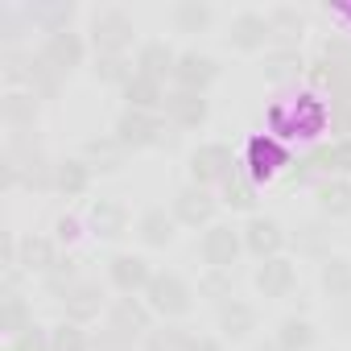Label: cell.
I'll use <instances>...</instances> for the list:
<instances>
[{
    "label": "cell",
    "mask_w": 351,
    "mask_h": 351,
    "mask_svg": "<svg viewBox=\"0 0 351 351\" xmlns=\"http://www.w3.org/2000/svg\"><path fill=\"white\" fill-rule=\"evenodd\" d=\"M219 79V62L203 50H182L178 54V66H173V87H186V91H203Z\"/></svg>",
    "instance_id": "cell-16"
},
{
    "label": "cell",
    "mask_w": 351,
    "mask_h": 351,
    "mask_svg": "<svg viewBox=\"0 0 351 351\" xmlns=\"http://www.w3.org/2000/svg\"><path fill=\"white\" fill-rule=\"evenodd\" d=\"M75 5L71 0H50V5H25V21L38 29V34H62V29H71V21H75Z\"/></svg>",
    "instance_id": "cell-25"
},
{
    "label": "cell",
    "mask_w": 351,
    "mask_h": 351,
    "mask_svg": "<svg viewBox=\"0 0 351 351\" xmlns=\"http://www.w3.org/2000/svg\"><path fill=\"white\" fill-rule=\"evenodd\" d=\"M132 343H136V339L120 335L116 326H104V330L95 335V351H132Z\"/></svg>",
    "instance_id": "cell-47"
},
{
    "label": "cell",
    "mask_w": 351,
    "mask_h": 351,
    "mask_svg": "<svg viewBox=\"0 0 351 351\" xmlns=\"http://www.w3.org/2000/svg\"><path fill=\"white\" fill-rule=\"evenodd\" d=\"M161 132H165V116H157V112H136V108H124V112L116 116V124H112V136H116L128 153H136V149H157Z\"/></svg>",
    "instance_id": "cell-5"
},
{
    "label": "cell",
    "mask_w": 351,
    "mask_h": 351,
    "mask_svg": "<svg viewBox=\"0 0 351 351\" xmlns=\"http://www.w3.org/2000/svg\"><path fill=\"white\" fill-rule=\"evenodd\" d=\"M0 302H5V310H0V326L9 330V339H13V335H21L25 326H34V314H29V306H25V298H21V293H5Z\"/></svg>",
    "instance_id": "cell-44"
},
{
    "label": "cell",
    "mask_w": 351,
    "mask_h": 351,
    "mask_svg": "<svg viewBox=\"0 0 351 351\" xmlns=\"http://www.w3.org/2000/svg\"><path fill=\"white\" fill-rule=\"evenodd\" d=\"M186 351H223V343H219V339H211V335H195Z\"/></svg>",
    "instance_id": "cell-49"
},
{
    "label": "cell",
    "mask_w": 351,
    "mask_h": 351,
    "mask_svg": "<svg viewBox=\"0 0 351 351\" xmlns=\"http://www.w3.org/2000/svg\"><path fill=\"white\" fill-rule=\"evenodd\" d=\"M38 54L66 79V75H75L83 62H87V38L83 34H75V29H62V34H50V38H42V46H38Z\"/></svg>",
    "instance_id": "cell-11"
},
{
    "label": "cell",
    "mask_w": 351,
    "mask_h": 351,
    "mask_svg": "<svg viewBox=\"0 0 351 351\" xmlns=\"http://www.w3.org/2000/svg\"><path fill=\"white\" fill-rule=\"evenodd\" d=\"M50 343H54V351H95V335L79 322H66V318L50 330Z\"/></svg>",
    "instance_id": "cell-42"
},
{
    "label": "cell",
    "mask_w": 351,
    "mask_h": 351,
    "mask_svg": "<svg viewBox=\"0 0 351 351\" xmlns=\"http://www.w3.org/2000/svg\"><path fill=\"white\" fill-rule=\"evenodd\" d=\"M173 236H178V219H173V211L165 207H145L136 215V240L145 248H165L173 244Z\"/></svg>",
    "instance_id": "cell-21"
},
{
    "label": "cell",
    "mask_w": 351,
    "mask_h": 351,
    "mask_svg": "<svg viewBox=\"0 0 351 351\" xmlns=\"http://www.w3.org/2000/svg\"><path fill=\"white\" fill-rule=\"evenodd\" d=\"M91 46H95V54H128V46H132V38H136V29H132V17L124 13V9H99L95 17H91Z\"/></svg>",
    "instance_id": "cell-6"
},
{
    "label": "cell",
    "mask_w": 351,
    "mask_h": 351,
    "mask_svg": "<svg viewBox=\"0 0 351 351\" xmlns=\"http://www.w3.org/2000/svg\"><path fill=\"white\" fill-rule=\"evenodd\" d=\"M195 293H199L203 302H211V306L219 310V306H228V302L236 298V281H232V273H223V269H207V273L199 277Z\"/></svg>",
    "instance_id": "cell-39"
},
{
    "label": "cell",
    "mask_w": 351,
    "mask_h": 351,
    "mask_svg": "<svg viewBox=\"0 0 351 351\" xmlns=\"http://www.w3.org/2000/svg\"><path fill=\"white\" fill-rule=\"evenodd\" d=\"M215 207H219V199L207 186H195V182H186L178 195H173V203H169L178 228H203V232L215 223Z\"/></svg>",
    "instance_id": "cell-8"
},
{
    "label": "cell",
    "mask_w": 351,
    "mask_h": 351,
    "mask_svg": "<svg viewBox=\"0 0 351 351\" xmlns=\"http://www.w3.org/2000/svg\"><path fill=\"white\" fill-rule=\"evenodd\" d=\"M108 326H116V330L128 335V339H149V330H153V310H149L145 298L120 293V298L108 306Z\"/></svg>",
    "instance_id": "cell-13"
},
{
    "label": "cell",
    "mask_w": 351,
    "mask_h": 351,
    "mask_svg": "<svg viewBox=\"0 0 351 351\" xmlns=\"http://www.w3.org/2000/svg\"><path fill=\"white\" fill-rule=\"evenodd\" d=\"M240 232H244V252H252L256 261H273V256H281L285 244H289L285 228H281L277 219H269V215H248V223H244Z\"/></svg>",
    "instance_id": "cell-12"
},
{
    "label": "cell",
    "mask_w": 351,
    "mask_h": 351,
    "mask_svg": "<svg viewBox=\"0 0 351 351\" xmlns=\"http://www.w3.org/2000/svg\"><path fill=\"white\" fill-rule=\"evenodd\" d=\"M169 17H173V29H178V34H203L215 13H211L207 0H178Z\"/></svg>",
    "instance_id": "cell-37"
},
{
    "label": "cell",
    "mask_w": 351,
    "mask_h": 351,
    "mask_svg": "<svg viewBox=\"0 0 351 351\" xmlns=\"http://www.w3.org/2000/svg\"><path fill=\"white\" fill-rule=\"evenodd\" d=\"M310 161H314L318 173H326V178H351V136L322 141L318 149H310Z\"/></svg>",
    "instance_id": "cell-23"
},
{
    "label": "cell",
    "mask_w": 351,
    "mask_h": 351,
    "mask_svg": "<svg viewBox=\"0 0 351 351\" xmlns=\"http://www.w3.org/2000/svg\"><path fill=\"white\" fill-rule=\"evenodd\" d=\"M318 281H322V289H326L330 302H339V306L351 302V261L347 256H326Z\"/></svg>",
    "instance_id": "cell-33"
},
{
    "label": "cell",
    "mask_w": 351,
    "mask_h": 351,
    "mask_svg": "<svg viewBox=\"0 0 351 351\" xmlns=\"http://www.w3.org/2000/svg\"><path fill=\"white\" fill-rule=\"evenodd\" d=\"M87 223H91V232H95L99 240H124L128 228H132V215H128V207H124L120 199L99 195V199H91V207H87Z\"/></svg>",
    "instance_id": "cell-15"
},
{
    "label": "cell",
    "mask_w": 351,
    "mask_h": 351,
    "mask_svg": "<svg viewBox=\"0 0 351 351\" xmlns=\"http://www.w3.org/2000/svg\"><path fill=\"white\" fill-rule=\"evenodd\" d=\"M38 116H42V99L25 87H13L0 99V120H5L9 132H25V128H38Z\"/></svg>",
    "instance_id": "cell-19"
},
{
    "label": "cell",
    "mask_w": 351,
    "mask_h": 351,
    "mask_svg": "<svg viewBox=\"0 0 351 351\" xmlns=\"http://www.w3.org/2000/svg\"><path fill=\"white\" fill-rule=\"evenodd\" d=\"M120 95H124V108H136V112H157L161 116V108H165V83H157V79H145V75H132L124 87H120Z\"/></svg>",
    "instance_id": "cell-26"
},
{
    "label": "cell",
    "mask_w": 351,
    "mask_h": 351,
    "mask_svg": "<svg viewBox=\"0 0 351 351\" xmlns=\"http://www.w3.org/2000/svg\"><path fill=\"white\" fill-rule=\"evenodd\" d=\"M322 128H330V104L318 99L314 91L306 95H289L281 104L269 108V132L277 141H289V136H318Z\"/></svg>",
    "instance_id": "cell-1"
},
{
    "label": "cell",
    "mask_w": 351,
    "mask_h": 351,
    "mask_svg": "<svg viewBox=\"0 0 351 351\" xmlns=\"http://www.w3.org/2000/svg\"><path fill=\"white\" fill-rule=\"evenodd\" d=\"M306 58L298 54V46H273L265 50V79L269 83H293L298 75H306Z\"/></svg>",
    "instance_id": "cell-30"
},
{
    "label": "cell",
    "mask_w": 351,
    "mask_h": 351,
    "mask_svg": "<svg viewBox=\"0 0 351 351\" xmlns=\"http://www.w3.org/2000/svg\"><path fill=\"white\" fill-rule=\"evenodd\" d=\"M289 149H285V141H277L273 132H256V136H248V145H244V173L261 186V182H273V178H285V169H289Z\"/></svg>",
    "instance_id": "cell-2"
},
{
    "label": "cell",
    "mask_w": 351,
    "mask_h": 351,
    "mask_svg": "<svg viewBox=\"0 0 351 351\" xmlns=\"http://www.w3.org/2000/svg\"><path fill=\"white\" fill-rule=\"evenodd\" d=\"M136 75H145V79H157V83H165V79H173V66H178V54H173V46L169 42H145L141 50H136Z\"/></svg>",
    "instance_id": "cell-22"
},
{
    "label": "cell",
    "mask_w": 351,
    "mask_h": 351,
    "mask_svg": "<svg viewBox=\"0 0 351 351\" xmlns=\"http://www.w3.org/2000/svg\"><path fill=\"white\" fill-rule=\"evenodd\" d=\"M228 46L240 50V54L273 50V25H269V13H256V9L236 13L232 25H228Z\"/></svg>",
    "instance_id": "cell-9"
},
{
    "label": "cell",
    "mask_w": 351,
    "mask_h": 351,
    "mask_svg": "<svg viewBox=\"0 0 351 351\" xmlns=\"http://www.w3.org/2000/svg\"><path fill=\"white\" fill-rule=\"evenodd\" d=\"M95 182V169L83 157H58L54 161V191L62 199H83Z\"/></svg>",
    "instance_id": "cell-20"
},
{
    "label": "cell",
    "mask_w": 351,
    "mask_h": 351,
    "mask_svg": "<svg viewBox=\"0 0 351 351\" xmlns=\"http://www.w3.org/2000/svg\"><path fill=\"white\" fill-rule=\"evenodd\" d=\"M314 199H318V211L326 219L351 215V178H318L314 182Z\"/></svg>",
    "instance_id": "cell-29"
},
{
    "label": "cell",
    "mask_w": 351,
    "mask_h": 351,
    "mask_svg": "<svg viewBox=\"0 0 351 351\" xmlns=\"http://www.w3.org/2000/svg\"><path fill=\"white\" fill-rule=\"evenodd\" d=\"M314 173H318V169H314V161H310V153H306V157H293V161H289V169H285L281 182H285V186H306V182H314Z\"/></svg>",
    "instance_id": "cell-46"
},
{
    "label": "cell",
    "mask_w": 351,
    "mask_h": 351,
    "mask_svg": "<svg viewBox=\"0 0 351 351\" xmlns=\"http://www.w3.org/2000/svg\"><path fill=\"white\" fill-rule=\"evenodd\" d=\"M256 289H261V298H273V302H281V298H289L293 289H298V265L289 261V256H273V261H261V269H256Z\"/></svg>",
    "instance_id": "cell-17"
},
{
    "label": "cell",
    "mask_w": 351,
    "mask_h": 351,
    "mask_svg": "<svg viewBox=\"0 0 351 351\" xmlns=\"http://www.w3.org/2000/svg\"><path fill=\"white\" fill-rule=\"evenodd\" d=\"M240 252H244V232L232 228V223H211L203 232V240H199V256H203L207 269L232 273V265L240 261Z\"/></svg>",
    "instance_id": "cell-7"
},
{
    "label": "cell",
    "mask_w": 351,
    "mask_h": 351,
    "mask_svg": "<svg viewBox=\"0 0 351 351\" xmlns=\"http://www.w3.org/2000/svg\"><path fill=\"white\" fill-rule=\"evenodd\" d=\"M165 124H173L178 132H191V128H203L207 116H211V99L203 91H186V87H173L165 95V108H161Z\"/></svg>",
    "instance_id": "cell-10"
},
{
    "label": "cell",
    "mask_w": 351,
    "mask_h": 351,
    "mask_svg": "<svg viewBox=\"0 0 351 351\" xmlns=\"http://www.w3.org/2000/svg\"><path fill=\"white\" fill-rule=\"evenodd\" d=\"M91 75H95L99 83L124 87V83L136 75V62H132L128 54H95V66H91Z\"/></svg>",
    "instance_id": "cell-40"
},
{
    "label": "cell",
    "mask_w": 351,
    "mask_h": 351,
    "mask_svg": "<svg viewBox=\"0 0 351 351\" xmlns=\"http://www.w3.org/2000/svg\"><path fill=\"white\" fill-rule=\"evenodd\" d=\"M79 281H83V277H79V261H75L71 252H62V256H58V265H54V269L42 277L46 293H54V298H66V293H71Z\"/></svg>",
    "instance_id": "cell-41"
},
{
    "label": "cell",
    "mask_w": 351,
    "mask_h": 351,
    "mask_svg": "<svg viewBox=\"0 0 351 351\" xmlns=\"http://www.w3.org/2000/svg\"><path fill=\"white\" fill-rule=\"evenodd\" d=\"M269 25H273V46H298L306 17L293 5H277V9H269Z\"/></svg>",
    "instance_id": "cell-35"
},
{
    "label": "cell",
    "mask_w": 351,
    "mask_h": 351,
    "mask_svg": "<svg viewBox=\"0 0 351 351\" xmlns=\"http://www.w3.org/2000/svg\"><path fill=\"white\" fill-rule=\"evenodd\" d=\"M256 199H261V186L244 173V165L232 173V178L223 182V203L232 207V211H248V215H256Z\"/></svg>",
    "instance_id": "cell-34"
},
{
    "label": "cell",
    "mask_w": 351,
    "mask_h": 351,
    "mask_svg": "<svg viewBox=\"0 0 351 351\" xmlns=\"http://www.w3.org/2000/svg\"><path fill=\"white\" fill-rule=\"evenodd\" d=\"M293 248H298V256H318V261H326V256H330V228H326L322 219L302 223V228L293 232Z\"/></svg>",
    "instance_id": "cell-36"
},
{
    "label": "cell",
    "mask_w": 351,
    "mask_h": 351,
    "mask_svg": "<svg viewBox=\"0 0 351 351\" xmlns=\"http://www.w3.org/2000/svg\"><path fill=\"white\" fill-rule=\"evenodd\" d=\"M261 326V310L244 298H232L228 306H219V330L228 339H248L252 330Z\"/></svg>",
    "instance_id": "cell-28"
},
{
    "label": "cell",
    "mask_w": 351,
    "mask_h": 351,
    "mask_svg": "<svg viewBox=\"0 0 351 351\" xmlns=\"http://www.w3.org/2000/svg\"><path fill=\"white\" fill-rule=\"evenodd\" d=\"M9 351H54V343H50V330L34 322V326H25L21 335H13Z\"/></svg>",
    "instance_id": "cell-45"
},
{
    "label": "cell",
    "mask_w": 351,
    "mask_h": 351,
    "mask_svg": "<svg viewBox=\"0 0 351 351\" xmlns=\"http://www.w3.org/2000/svg\"><path fill=\"white\" fill-rule=\"evenodd\" d=\"M191 330L178 326V322H165V326H153L149 339H145V351H186L191 347Z\"/></svg>",
    "instance_id": "cell-43"
},
{
    "label": "cell",
    "mask_w": 351,
    "mask_h": 351,
    "mask_svg": "<svg viewBox=\"0 0 351 351\" xmlns=\"http://www.w3.org/2000/svg\"><path fill=\"white\" fill-rule=\"evenodd\" d=\"M104 306H108L104 285H99V281H87V277H83V281L62 298V314H66V322H79V326L95 322V318L104 314Z\"/></svg>",
    "instance_id": "cell-18"
},
{
    "label": "cell",
    "mask_w": 351,
    "mask_h": 351,
    "mask_svg": "<svg viewBox=\"0 0 351 351\" xmlns=\"http://www.w3.org/2000/svg\"><path fill=\"white\" fill-rule=\"evenodd\" d=\"M25 91H34L38 99H54L62 91V75L34 50V62H29V75H25Z\"/></svg>",
    "instance_id": "cell-38"
},
{
    "label": "cell",
    "mask_w": 351,
    "mask_h": 351,
    "mask_svg": "<svg viewBox=\"0 0 351 351\" xmlns=\"http://www.w3.org/2000/svg\"><path fill=\"white\" fill-rule=\"evenodd\" d=\"M314 339H318V330H314V322L302 318V314H285V318L277 322V335H273V343L285 347V351H310Z\"/></svg>",
    "instance_id": "cell-32"
},
{
    "label": "cell",
    "mask_w": 351,
    "mask_h": 351,
    "mask_svg": "<svg viewBox=\"0 0 351 351\" xmlns=\"http://www.w3.org/2000/svg\"><path fill=\"white\" fill-rule=\"evenodd\" d=\"M58 240L54 236H21V273H38L46 277L58 265Z\"/></svg>",
    "instance_id": "cell-27"
},
{
    "label": "cell",
    "mask_w": 351,
    "mask_h": 351,
    "mask_svg": "<svg viewBox=\"0 0 351 351\" xmlns=\"http://www.w3.org/2000/svg\"><path fill=\"white\" fill-rule=\"evenodd\" d=\"M153 265L145 261V256H136V252H116L112 261H108V281L116 285V293H145L149 289V281H153Z\"/></svg>",
    "instance_id": "cell-14"
},
{
    "label": "cell",
    "mask_w": 351,
    "mask_h": 351,
    "mask_svg": "<svg viewBox=\"0 0 351 351\" xmlns=\"http://www.w3.org/2000/svg\"><path fill=\"white\" fill-rule=\"evenodd\" d=\"M75 236H79V219H75V215H62V219L54 223V240H58V244H62V240L71 244Z\"/></svg>",
    "instance_id": "cell-48"
},
{
    "label": "cell",
    "mask_w": 351,
    "mask_h": 351,
    "mask_svg": "<svg viewBox=\"0 0 351 351\" xmlns=\"http://www.w3.org/2000/svg\"><path fill=\"white\" fill-rule=\"evenodd\" d=\"M9 153V149H5ZM17 157V165H21V186L25 191H54V161L42 153V149H34V153H13Z\"/></svg>",
    "instance_id": "cell-31"
},
{
    "label": "cell",
    "mask_w": 351,
    "mask_h": 351,
    "mask_svg": "<svg viewBox=\"0 0 351 351\" xmlns=\"http://www.w3.org/2000/svg\"><path fill=\"white\" fill-rule=\"evenodd\" d=\"M256 351H285V347H277V343H261Z\"/></svg>",
    "instance_id": "cell-50"
},
{
    "label": "cell",
    "mask_w": 351,
    "mask_h": 351,
    "mask_svg": "<svg viewBox=\"0 0 351 351\" xmlns=\"http://www.w3.org/2000/svg\"><path fill=\"white\" fill-rule=\"evenodd\" d=\"M236 169H240V157L223 141H207V145H199L191 153V182L195 186H207V191L211 186H223Z\"/></svg>",
    "instance_id": "cell-4"
},
{
    "label": "cell",
    "mask_w": 351,
    "mask_h": 351,
    "mask_svg": "<svg viewBox=\"0 0 351 351\" xmlns=\"http://www.w3.org/2000/svg\"><path fill=\"white\" fill-rule=\"evenodd\" d=\"M95 173H116V169H124V161H128V149L108 132V136H91L87 145H83V153H79Z\"/></svg>",
    "instance_id": "cell-24"
},
{
    "label": "cell",
    "mask_w": 351,
    "mask_h": 351,
    "mask_svg": "<svg viewBox=\"0 0 351 351\" xmlns=\"http://www.w3.org/2000/svg\"><path fill=\"white\" fill-rule=\"evenodd\" d=\"M141 298L149 302L153 314H161L165 322H173V318L191 314V306H195V285H191L186 277H178V273L161 269V273H153V281H149V289H145Z\"/></svg>",
    "instance_id": "cell-3"
}]
</instances>
